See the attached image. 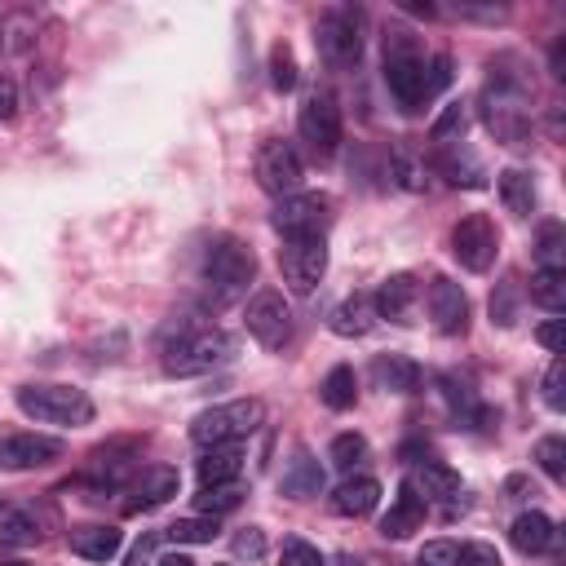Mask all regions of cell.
<instances>
[{
	"mask_svg": "<svg viewBox=\"0 0 566 566\" xmlns=\"http://www.w3.org/2000/svg\"><path fill=\"white\" fill-rule=\"evenodd\" d=\"M447 80H451V62L442 53L424 57L407 40V31L385 35V84L402 111H420L438 88H447Z\"/></svg>",
	"mask_w": 566,
	"mask_h": 566,
	"instance_id": "cell-1",
	"label": "cell"
},
{
	"mask_svg": "<svg viewBox=\"0 0 566 566\" xmlns=\"http://www.w3.org/2000/svg\"><path fill=\"white\" fill-rule=\"evenodd\" d=\"M252 279H256V256H252V248L243 239L221 234V239L208 243V252H203V292H208V305H217V310L234 305L248 292Z\"/></svg>",
	"mask_w": 566,
	"mask_h": 566,
	"instance_id": "cell-2",
	"label": "cell"
},
{
	"mask_svg": "<svg viewBox=\"0 0 566 566\" xmlns=\"http://www.w3.org/2000/svg\"><path fill=\"white\" fill-rule=\"evenodd\" d=\"M482 124L504 146L526 142V133H531V93H526V84L513 80V75H495L482 93Z\"/></svg>",
	"mask_w": 566,
	"mask_h": 566,
	"instance_id": "cell-3",
	"label": "cell"
},
{
	"mask_svg": "<svg viewBox=\"0 0 566 566\" xmlns=\"http://www.w3.org/2000/svg\"><path fill=\"white\" fill-rule=\"evenodd\" d=\"M18 411L31 416L35 424L80 429V424L93 420V398L75 385H22L18 389Z\"/></svg>",
	"mask_w": 566,
	"mask_h": 566,
	"instance_id": "cell-4",
	"label": "cell"
},
{
	"mask_svg": "<svg viewBox=\"0 0 566 566\" xmlns=\"http://www.w3.org/2000/svg\"><path fill=\"white\" fill-rule=\"evenodd\" d=\"M261 420H265V407L256 398H230V402L199 411L190 420V438L199 447H226V442H243L248 433H256Z\"/></svg>",
	"mask_w": 566,
	"mask_h": 566,
	"instance_id": "cell-5",
	"label": "cell"
},
{
	"mask_svg": "<svg viewBox=\"0 0 566 566\" xmlns=\"http://www.w3.org/2000/svg\"><path fill=\"white\" fill-rule=\"evenodd\" d=\"M230 358V336L217 327L181 332L172 345H164V371L168 376H203Z\"/></svg>",
	"mask_w": 566,
	"mask_h": 566,
	"instance_id": "cell-6",
	"label": "cell"
},
{
	"mask_svg": "<svg viewBox=\"0 0 566 566\" xmlns=\"http://www.w3.org/2000/svg\"><path fill=\"white\" fill-rule=\"evenodd\" d=\"M314 40H318V53H323L327 66H336V71L354 66L363 57V18H358V9H349V4L327 9L318 18Z\"/></svg>",
	"mask_w": 566,
	"mask_h": 566,
	"instance_id": "cell-7",
	"label": "cell"
},
{
	"mask_svg": "<svg viewBox=\"0 0 566 566\" xmlns=\"http://www.w3.org/2000/svg\"><path fill=\"white\" fill-rule=\"evenodd\" d=\"M279 270H283V283H287L292 292H314L318 279L327 274V234L283 239V248H279Z\"/></svg>",
	"mask_w": 566,
	"mask_h": 566,
	"instance_id": "cell-8",
	"label": "cell"
},
{
	"mask_svg": "<svg viewBox=\"0 0 566 566\" xmlns=\"http://www.w3.org/2000/svg\"><path fill=\"white\" fill-rule=\"evenodd\" d=\"M301 177H305V168H301V155H296L292 142L274 137V142H265V146L256 150V186H261L265 195H274V199L296 195V190H301Z\"/></svg>",
	"mask_w": 566,
	"mask_h": 566,
	"instance_id": "cell-9",
	"label": "cell"
},
{
	"mask_svg": "<svg viewBox=\"0 0 566 566\" xmlns=\"http://www.w3.org/2000/svg\"><path fill=\"white\" fill-rule=\"evenodd\" d=\"M243 323H248L252 340H261L265 349H279V345H287V336H292V305L283 301V292L261 287V292L248 301Z\"/></svg>",
	"mask_w": 566,
	"mask_h": 566,
	"instance_id": "cell-10",
	"label": "cell"
},
{
	"mask_svg": "<svg viewBox=\"0 0 566 566\" xmlns=\"http://www.w3.org/2000/svg\"><path fill=\"white\" fill-rule=\"evenodd\" d=\"M451 252H455V261H460L464 270L486 274V270L495 265V252H500V234H495L491 217H482V212L464 217V221L451 230Z\"/></svg>",
	"mask_w": 566,
	"mask_h": 566,
	"instance_id": "cell-11",
	"label": "cell"
},
{
	"mask_svg": "<svg viewBox=\"0 0 566 566\" xmlns=\"http://www.w3.org/2000/svg\"><path fill=\"white\" fill-rule=\"evenodd\" d=\"M296 133H301V142H305L318 159H327V155L340 146V106H336L327 93L305 97V106H301V115H296Z\"/></svg>",
	"mask_w": 566,
	"mask_h": 566,
	"instance_id": "cell-12",
	"label": "cell"
},
{
	"mask_svg": "<svg viewBox=\"0 0 566 566\" xmlns=\"http://www.w3.org/2000/svg\"><path fill=\"white\" fill-rule=\"evenodd\" d=\"M274 230L283 239H301V234H327V199L323 195H287L279 199V208L270 212Z\"/></svg>",
	"mask_w": 566,
	"mask_h": 566,
	"instance_id": "cell-13",
	"label": "cell"
},
{
	"mask_svg": "<svg viewBox=\"0 0 566 566\" xmlns=\"http://www.w3.org/2000/svg\"><path fill=\"white\" fill-rule=\"evenodd\" d=\"M62 438H49V433H13L0 442V469L9 473H27V469H44L53 460H62Z\"/></svg>",
	"mask_w": 566,
	"mask_h": 566,
	"instance_id": "cell-14",
	"label": "cell"
},
{
	"mask_svg": "<svg viewBox=\"0 0 566 566\" xmlns=\"http://www.w3.org/2000/svg\"><path fill=\"white\" fill-rule=\"evenodd\" d=\"M429 318L442 336H460L469 327V296L460 283L451 279H433L429 283Z\"/></svg>",
	"mask_w": 566,
	"mask_h": 566,
	"instance_id": "cell-15",
	"label": "cell"
},
{
	"mask_svg": "<svg viewBox=\"0 0 566 566\" xmlns=\"http://www.w3.org/2000/svg\"><path fill=\"white\" fill-rule=\"evenodd\" d=\"M424 513H429V500L416 491V482L407 478L402 486H398V495H394V504H389V513L380 517V535L385 539H407L420 522H424Z\"/></svg>",
	"mask_w": 566,
	"mask_h": 566,
	"instance_id": "cell-16",
	"label": "cell"
},
{
	"mask_svg": "<svg viewBox=\"0 0 566 566\" xmlns=\"http://www.w3.org/2000/svg\"><path fill=\"white\" fill-rule=\"evenodd\" d=\"M416 296H420V287H416V279H411V274H389V279L376 287V296H371L376 318H389V323H411Z\"/></svg>",
	"mask_w": 566,
	"mask_h": 566,
	"instance_id": "cell-17",
	"label": "cell"
},
{
	"mask_svg": "<svg viewBox=\"0 0 566 566\" xmlns=\"http://www.w3.org/2000/svg\"><path fill=\"white\" fill-rule=\"evenodd\" d=\"M509 539H513V548H517V553L539 557V553H548V548L557 544V526H553V517H548V513L526 509V513H517V517H513Z\"/></svg>",
	"mask_w": 566,
	"mask_h": 566,
	"instance_id": "cell-18",
	"label": "cell"
},
{
	"mask_svg": "<svg viewBox=\"0 0 566 566\" xmlns=\"http://www.w3.org/2000/svg\"><path fill=\"white\" fill-rule=\"evenodd\" d=\"M380 504V482L371 473H345V482L332 491V509L340 517H367Z\"/></svg>",
	"mask_w": 566,
	"mask_h": 566,
	"instance_id": "cell-19",
	"label": "cell"
},
{
	"mask_svg": "<svg viewBox=\"0 0 566 566\" xmlns=\"http://www.w3.org/2000/svg\"><path fill=\"white\" fill-rule=\"evenodd\" d=\"M177 495V469H168V464H155V469H146L137 482H133V491H128V513H146V509H159L164 500H172Z\"/></svg>",
	"mask_w": 566,
	"mask_h": 566,
	"instance_id": "cell-20",
	"label": "cell"
},
{
	"mask_svg": "<svg viewBox=\"0 0 566 566\" xmlns=\"http://www.w3.org/2000/svg\"><path fill=\"white\" fill-rule=\"evenodd\" d=\"M239 473H243V447H239V442L203 447V455H199V482H203V486L239 482Z\"/></svg>",
	"mask_w": 566,
	"mask_h": 566,
	"instance_id": "cell-21",
	"label": "cell"
},
{
	"mask_svg": "<svg viewBox=\"0 0 566 566\" xmlns=\"http://www.w3.org/2000/svg\"><path fill=\"white\" fill-rule=\"evenodd\" d=\"M371 323H376V305H371L367 292H354V296H345V301L332 310V332L345 336V340H349V336H367Z\"/></svg>",
	"mask_w": 566,
	"mask_h": 566,
	"instance_id": "cell-22",
	"label": "cell"
},
{
	"mask_svg": "<svg viewBox=\"0 0 566 566\" xmlns=\"http://www.w3.org/2000/svg\"><path fill=\"white\" fill-rule=\"evenodd\" d=\"M371 376H376V385L389 389V394H416V389H420V367H416L407 354H380V358L371 363Z\"/></svg>",
	"mask_w": 566,
	"mask_h": 566,
	"instance_id": "cell-23",
	"label": "cell"
},
{
	"mask_svg": "<svg viewBox=\"0 0 566 566\" xmlns=\"http://www.w3.org/2000/svg\"><path fill=\"white\" fill-rule=\"evenodd\" d=\"M119 544H124L119 526H80V531H71V553L84 557V562H111L119 553Z\"/></svg>",
	"mask_w": 566,
	"mask_h": 566,
	"instance_id": "cell-24",
	"label": "cell"
},
{
	"mask_svg": "<svg viewBox=\"0 0 566 566\" xmlns=\"http://www.w3.org/2000/svg\"><path fill=\"white\" fill-rule=\"evenodd\" d=\"M318 491H323V469H318V460H314L310 451H296L292 464L283 469V495L310 500V495H318Z\"/></svg>",
	"mask_w": 566,
	"mask_h": 566,
	"instance_id": "cell-25",
	"label": "cell"
},
{
	"mask_svg": "<svg viewBox=\"0 0 566 566\" xmlns=\"http://www.w3.org/2000/svg\"><path fill=\"white\" fill-rule=\"evenodd\" d=\"M411 482H416V491L424 500H455L460 495V473L451 464H442V460H424Z\"/></svg>",
	"mask_w": 566,
	"mask_h": 566,
	"instance_id": "cell-26",
	"label": "cell"
},
{
	"mask_svg": "<svg viewBox=\"0 0 566 566\" xmlns=\"http://www.w3.org/2000/svg\"><path fill=\"white\" fill-rule=\"evenodd\" d=\"M495 186H500V199H504V208H509L513 217H531V212H535V181H531V172L504 168Z\"/></svg>",
	"mask_w": 566,
	"mask_h": 566,
	"instance_id": "cell-27",
	"label": "cell"
},
{
	"mask_svg": "<svg viewBox=\"0 0 566 566\" xmlns=\"http://www.w3.org/2000/svg\"><path fill=\"white\" fill-rule=\"evenodd\" d=\"M40 539V522L22 504H0V544L9 548H31Z\"/></svg>",
	"mask_w": 566,
	"mask_h": 566,
	"instance_id": "cell-28",
	"label": "cell"
},
{
	"mask_svg": "<svg viewBox=\"0 0 566 566\" xmlns=\"http://www.w3.org/2000/svg\"><path fill=\"white\" fill-rule=\"evenodd\" d=\"M318 398H323V407H332V411H349L354 402H358V380H354V367H332L327 376H323V385H318Z\"/></svg>",
	"mask_w": 566,
	"mask_h": 566,
	"instance_id": "cell-29",
	"label": "cell"
},
{
	"mask_svg": "<svg viewBox=\"0 0 566 566\" xmlns=\"http://www.w3.org/2000/svg\"><path fill=\"white\" fill-rule=\"evenodd\" d=\"M531 301L544 305L548 314H562V305H566V270H535L531 274Z\"/></svg>",
	"mask_w": 566,
	"mask_h": 566,
	"instance_id": "cell-30",
	"label": "cell"
},
{
	"mask_svg": "<svg viewBox=\"0 0 566 566\" xmlns=\"http://www.w3.org/2000/svg\"><path fill=\"white\" fill-rule=\"evenodd\" d=\"M535 270H566V230H562L557 221H544V226H539Z\"/></svg>",
	"mask_w": 566,
	"mask_h": 566,
	"instance_id": "cell-31",
	"label": "cell"
},
{
	"mask_svg": "<svg viewBox=\"0 0 566 566\" xmlns=\"http://www.w3.org/2000/svg\"><path fill=\"white\" fill-rule=\"evenodd\" d=\"M172 544H212L221 535V522L208 517V513H195V517H177L168 531H164Z\"/></svg>",
	"mask_w": 566,
	"mask_h": 566,
	"instance_id": "cell-32",
	"label": "cell"
},
{
	"mask_svg": "<svg viewBox=\"0 0 566 566\" xmlns=\"http://www.w3.org/2000/svg\"><path fill=\"white\" fill-rule=\"evenodd\" d=\"M239 500H243V482H217V486H199L195 509L208 517H221V513L239 509Z\"/></svg>",
	"mask_w": 566,
	"mask_h": 566,
	"instance_id": "cell-33",
	"label": "cell"
},
{
	"mask_svg": "<svg viewBox=\"0 0 566 566\" xmlns=\"http://www.w3.org/2000/svg\"><path fill=\"white\" fill-rule=\"evenodd\" d=\"M327 460H332L340 473H354V469L367 460V438H363V433H336L332 447H327Z\"/></svg>",
	"mask_w": 566,
	"mask_h": 566,
	"instance_id": "cell-34",
	"label": "cell"
},
{
	"mask_svg": "<svg viewBox=\"0 0 566 566\" xmlns=\"http://www.w3.org/2000/svg\"><path fill=\"white\" fill-rule=\"evenodd\" d=\"M535 460H539V469H544L553 482H566V442H562L557 433H548V438L535 442Z\"/></svg>",
	"mask_w": 566,
	"mask_h": 566,
	"instance_id": "cell-35",
	"label": "cell"
},
{
	"mask_svg": "<svg viewBox=\"0 0 566 566\" xmlns=\"http://www.w3.org/2000/svg\"><path fill=\"white\" fill-rule=\"evenodd\" d=\"M296 57H292V49L287 44H274L270 49V84L279 88V93H292L296 88Z\"/></svg>",
	"mask_w": 566,
	"mask_h": 566,
	"instance_id": "cell-36",
	"label": "cell"
},
{
	"mask_svg": "<svg viewBox=\"0 0 566 566\" xmlns=\"http://www.w3.org/2000/svg\"><path fill=\"white\" fill-rule=\"evenodd\" d=\"M464 128H469V106H464V102H447L442 115L433 119L429 137H433V142H447V137H460Z\"/></svg>",
	"mask_w": 566,
	"mask_h": 566,
	"instance_id": "cell-37",
	"label": "cell"
},
{
	"mask_svg": "<svg viewBox=\"0 0 566 566\" xmlns=\"http://www.w3.org/2000/svg\"><path fill=\"white\" fill-rule=\"evenodd\" d=\"M438 168L447 172V181H455V186H482V168H478V159H469V155H442L438 159Z\"/></svg>",
	"mask_w": 566,
	"mask_h": 566,
	"instance_id": "cell-38",
	"label": "cell"
},
{
	"mask_svg": "<svg viewBox=\"0 0 566 566\" xmlns=\"http://www.w3.org/2000/svg\"><path fill=\"white\" fill-rule=\"evenodd\" d=\"M279 566H327V562H323V553L310 539H283Z\"/></svg>",
	"mask_w": 566,
	"mask_h": 566,
	"instance_id": "cell-39",
	"label": "cell"
},
{
	"mask_svg": "<svg viewBox=\"0 0 566 566\" xmlns=\"http://www.w3.org/2000/svg\"><path fill=\"white\" fill-rule=\"evenodd\" d=\"M455 566H504V562H500V553H495L491 544L469 539V544L455 548Z\"/></svg>",
	"mask_w": 566,
	"mask_h": 566,
	"instance_id": "cell-40",
	"label": "cell"
},
{
	"mask_svg": "<svg viewBox=\"0 0 566 566\" xmlns=\"http://www.w3.org/2000/svg\"><path fill=\"white\" fill-rule=\"evenodd\" d=\"M455 548L451 539H429L420 553H416V566H455Z\"/></svg>",
	"mask_w": 566,
	"mask_h": 566,
	"instance_id": "cell-41",
	"label": "cell"
},
{
	"mask_svg": "<svg viewBox=\"0 0 566 566\" xmlns=\"http://www.w3.org/2000/svg\"><path fill=\"white\" fill-rule=\"evenodd\" d=\"M230 548H234V557H248V562H256V557L265 553V535H261V526H243V531L230 539Z\"/></svg>",
	"mask_w": 566,
	"mask_h": 566,
	"instance_id": "cell-42",
	"label": "cell"
},
{
	"mask_svg": "<svg viewBox=\"0 0 566 566\" xmlns=\"http://www.w3.org/2000/svg\"><path fill=\"white\" fill-rule=\"evenodd\" d=\"M562 371H566V367H562V358H553V363H548V371H544V402H548L553 411H562V407H566V394H562Z\"/></svg>",
	"mask_w": 566,
	"mask_h": 566,
	"instance_id": "cell-43",
	"label": "cell"
},
{
	"mask_svg": "<svg viewBox=\"0 0 566 566\" xmlns=\"http://www.w3.org/2000/svg\"><path fill=\"white\" fill-rule=\"evenodd\" d=\"M150 557H155V535H142V539L128 548L124 566H150Z\"/></svg>",
	"mask_w": 566,
	"mask_h": 566,
	"instance_id": "cell-44",
	"label": "cell"
},
{
	"mask_svg": "<svg viewBox=\"0 0 566 566\" xmlns=\"http://www.w3.org/2000/svg\"><path fill=\"white\" fill-rule=\"evenodd\" d=\"M13 115H18V84L0 75V119H13Z\"/></svg>",
	"mask_w": 566,
	"mask_h": 566,
	"instance_id": "cell-45",
	"label": "cell"
},
{
	"mask_svg": "<svg viewBox=\"0 0 566 566\" xmlns=\"http://www.w3.org/2000/svg\"><path fill=\"white\" fill-rule=\"evenodd\" d=\"M535 340H539L548 354H562V323H557V318H553V323H544V327L535 332Z\"/></svg>",
	"mask_w": 566,
	"mask_h": 566,
	"instance_id": "cell-46",
	"label": "cell"
},
{
	"mask_svg": "<svg viewBox=\"0 0 566 566\" xmlns=\"http://www.w3.org/2000/svg\"><path fill=\"white\" fill-rule=\"evenodd\" d=\"M155 566H195V562H190L186 553H168V557H159Z\"/></svg>",
	"mask_w": 566,
	"mask_h": 566,
	"instance_id": "cell-47",
	"label": "cell"
},
{
	"mask_svg": "<svg viewBox=\"0 0 566 566\" xmlns=\"http://www.w3.org/2000/svg\"><path fill=\"white\" fill-rule=\"evenodd\" d=\"M336 566H363V562H358V557H349V553H340V557H336Z\"/></svg>",
	"mask_w": 566,
	"mask_h": 566,
	"instance_id": "cell-48",
	"label": "cell"
},
{
	"mask_svg": "<svg viewBox=\"0 0 566 566\" xmlns=\"http://www.w3.org/2000/svg\"><path fill=\"white\" fill-rule=\"evenodd\" d=\"M0 566H27V562H0Z\"/></svg>",
	"mask_w": 566,
	"mask_h": 566,
	"instance_id": "cell-49",
	"label": "cell"
}]
</instances>
